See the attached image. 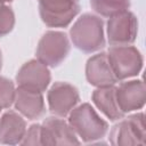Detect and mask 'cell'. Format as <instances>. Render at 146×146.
<instances>
[{
    "label": "cell",
    "mask_w": 146,
    "mask_h": 146,
    "mask_svg": "<svg viewBox=\"0 0 146 146\" xmlns=\"http://www.w3.org/2000/svg\"><path fill=\"white\" fill-rule=\"evenodd\" d=\"M25 135L24 120L14 112L6 113L0 119V141L3 144L19 143Z\"/></svg>",
    "instance_id": "obj_14"
},
{
    "label": "cell",
    "mask_w": 146,
    "mask_h": 146,
    "mask_svg": "<svg viewBox=\"0 0 146 146\" xmlns=\"http://www.w3.org/2000/svg\"><path fill=\"white\" fill-rule=\"evenodd\" d=\"M0 68H1V54H0Z\"/></svg>",
    "instance_id": "obj_21"
},
{
    "label": "cell",
    "mask_w": 146,
    "mask_h": 146,
    "mask_svg": "<svg viewBox=\"0 0 146 146\" xmlns=\"http://www.w3.org/2000/svg\"><path fill=\"white\" fill-rule=\"evenodd\" d=\"M68 50V40L64 33L48 32L40 40L36 55L44 65L56 66L66 57Z\"/></svg>",
    "instance_id": "obj_5"
},
{
    "label": "cell",
    "mask_w": 146,
    "mask_h": 146,
    "mask_svg": "<svg viewBox=\"0 0 146 146\" xmlns=\"http://www.w3.org/2000/svg\"><path fill=\"white\" fill-rule=\"evenodd\" d=\"M92 99L97 107L111 120H119L122 117L123 112L119 108L115 97V89L112 86L100 87L95 90Z\"/></svg>",
    "instance_id": "obj_15"
},
{
    "label": "cell",
    "mask_w": 146,
    "mask_h": 146,
    "mask_svg": "<svg viewBox=\"0 0 146 146\" xmlns=\"http://www.w3.org/2000/svg\"><path fill=\"white\" fill-rule=\"evenodd\" d=\"M15 99V89L11 81L0 78V106L9 107Z\"/></svg>",
    "instance_id": "obj_17"
},
{
    "label": "cell",
    "mask_w": 146,
    "mask_h": 146,
    "mask_svg": "<svg viewBox=\"0 0 146 146\" xmlns=\"http://www.w3.org/2000/svg\"><path fill=\"white\" fill-rule=\"evenodd\" d=\"M7 1H11V0H0V3H3V2H7Z\"/></svg>",
    "instance_id": "obj_20"
},
{
    "label": "cell",
    "mask_w": 146,
    "mask_h": 146,
    "mask_svg": "<svg viewBox=\"0 0 146 146\" xmlns=\"http://www.w3.org/2000/svg\"><path fill=\"white\" fill-rule=\"evenodd\" d=\"M14 14L11 9L0 3V36L7 34L14 26Z\"/></svg>",
    "instance_id": "obj_18"
},
{
    "label": "cell",
    "mask_w": 146,
    "mask_h": 146,
    "mask_svg": "<svg viewBox=\"0 0 146 146\" xmlns=\"http://www.w3.org/2000/svg\"><path fill=\"white\" fill-rule=\"evenodd\" d=\"M24 140L22 141V144L24 145H39L41 144V127L40 125H32L29 131L26 132V135H24Z\"/></svg>",
    "instance_id": "obj_19"
},
{
    "label": "cell",
    "mask_w": 146,
    "mask_h": 146,
    "mask_svg": "<svg viewBox=\"0 0 146 146\" xmlns=\"http://www.w3.org/2000/svg\"><path fill=\"white\" fill-rule=\"evenodd\" d=\"M16 108L26 117L33 120L40 117L44 112V104L41 92L24 88H18L15 91Z\"/></svg>",
    "instance_id": "obj_13"
},
{
    "label": "cell",
    "mask_w": 146,
    "mask_h": 146,
    "mask_svg": "<svg viewBox=\"0 0 146 146\" xmlns=\"http://www.w3.org/2000/svg\"><path fill=\"white\" fill-rule=\"evenodd\" d=\"M70 125L86 141L102 138L107 130L106 122L97 115L89 104H83L72 111Z\"/></svg>",
    "instance_id": "obj_2"
},
{
    "label": "cell",
    "mask_w": 146,
    "mask_h": 146,
    "mask_svg": "<svg viewBox=\"0 0 146 146\" xmlns=\"http://www.w3.org/2000/svg\"><path fill=\"white\" fill-rule=\"evenodd\" d=\"M0 110H1V106H0Z\"/></svg>",
    "instance_id": "obj_22"
},
{
    "label": "cell",
    "mask_w": 146,
    "mask_h": 146,
    "mask_svg": "<svg viewBox=\"0 0 146 146\" xmlns=\"http://www.w3.org/2000/svg\"><path fill=\"white\" fill-rule=\"evenodd\" d=\"M108 62L116 80L136 75L141 68V56L137 49L128 46H117L110 49Z\"/></svg>",
    "instance_id": "obj_3"
},
{
    "label": "cell",
    "mask_w": 146,
    "mask_h": 146,
    "mask_svg": "<svg viewBox=\"0 0 146 146\" xmlns=\"http://www.w3.org/2000/svg\"><path fill=\"white\" fill-rule=\"evenodd\" d=\"M91 7L103 16L113 17L127 11L129 0H91Z\"/></svg>",
    "instance_id": "obj_16"
},
{
    "label": "cell",
    "mask_w": 146,
    "mask_h": 146,
    "mask_svg": "<svg viewBox=\"0 0 146 146\" xmlns=\"http://www.w3.org/2000/svg\"><path fill=\"white\" fill-rule=\"evenodd\" d=\"M71 38L73 43L86 52L98 50L105 43L102 21L89 14L83 15L71 29Z\"/></svg>",
    "instance_id": "obj_1"
},
{
    "label": "cell",
    "mask_w": 146,
    "mask_h": 146,
    "mask_svg": "<svg viewBox=\"0 0 146 146\" xmlns=\"http://www.w3.org/2000/svg\"><path fill=\"white\" fill-rule=\"evenodd\" d=\"M115 97L117 106L123 113L138 110L145 103V86L141 81L124 82L115 89Z\"/></svg>",
    "instance_id": "obj_11"
},
{
    "label": "cell",
    "mask_w": 146,
    "mask_h": 146,
    "mask_svg": "<svg viewBox=\"0 0 146 146\" xmlns=\"http://www.w3.org/2000/svg\"><path fill=\"white\" fill-rule=\"evenodd\" d=\"M86 72L88 81L94 86H112L116 81L106 54H98L90 58Z\"/></svg>",
    "instance_id": "obj_12"
},
{
    "label": "cell",
    "mask_w": 146,
    "mask_h": 146,
    "mask_svg": "<svg viewBox=\"0 0 146 146\" xmlns=\"http://www.w3.org/2000/svg\"><path fill=\"white\" fill-rule=\"evenodd\" d=\"M50 81V74L47 66L40 60H31L22 66L17 74V82L21 88L43 91Z\"/></svg>",
    "instance_id": "obj_8"
},
{
    "label": "cell",
    "mask_w": 146,
    "mask_h": 146,
    "mask_svg": "<svg viewBox=\"0 0 146 146\" xmlns=\"http://www.w3.org/2000/svg\"><path fill=\"white\" fill-rule=\"evenodd\" d=\"M144 114H136L115 125L111 133L114 145H145Z\"/></svg>",
    "instance_id": "obj_6"
},
{
    "label": "cell",
    "mask_w": 146,
    "mask_h": 146,
    "mask_svg": "<svg viewBox=\"0 0 146 146\" xmlns=\"http://www.w3.org/2000/svg\"><path fill=\"white\" fill-rule=\"evenodd\" d=\"M42 145H76L79 144L71 125L59 119L50 117L41 127Z\"/></svg>",
    "instance_id": "obj_9"
},
{
    "label": "cell",
    "mask_w": 146,
    "mask_h": 146,
    "mask_svg": "<svg viewBox=\"0 0 146 146\" xmlns=\"http://www.w3.org/2000/svg\"><path fill=\"white\" fill-rule=\"evenodd\" d=\"M79 9L78 0H40V15L48 26H66Z\"/></svg>",
    "instance_id": "obj_4"
},
{
    "label": "cell",
    "mask_w": 146,
    "mask_h": 146,
    "mask_svg": "<svg viewBox=\"0 0 146 146\" xmlns=\"http://www.w3.org/2000/svg\"><path fill=\"white\" fill-rule=\"evenodd\" d=\"M78 100L79 94L76 89L64 82L55 83L48 94L50 111L58 116H65L68 114Z\"/></svg>",
    "instance_id": "obj_10"
},
{
    "label": "cell",
    "mask_w": 146,
    "mask_h": 146,
    "mask_svg": "<svg viewBox=\"0 0 146 146\" xmlns=\"http://www.w3.org/2000/svg\"><path fill=\"white\" fill-rule=\"evenodd\" d=\"M108 40L115 46L131 43L137 33V21L131 13L124 11L111 17L107 24Z\"/></svg>",
    "instance_id": "obj_7"
}]
</instances>
